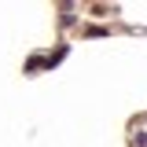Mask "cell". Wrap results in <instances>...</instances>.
Here are the masks:
<instances>
[{
  "instance_id": "6da1fadb",
  "label": "cell",
  "mask_w": 147,
  "mask_h": 147,
  "mask_svg": "<svg viewBox=\"0 0 147 147\" xmlns=\"http://www.w3.org/2000/svg\"><path fill=\"white\" fill-rule=\"evenodd\" d=\"M37 70H44V55H33V59L26 63V74H37Z\"/></svg>"
}]
</instances>
